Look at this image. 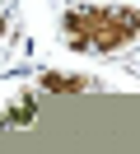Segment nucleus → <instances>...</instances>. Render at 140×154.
I'll return each mask as SVG.
<instances>
[{
  "label": "nucleus",
  "instance_id": "obj_3",
  "mask_svg": "<svg viewBox=\"0 0 140 154\" xmlns=\"http://www.w3.org/2000/svg\"><path fill=\"white\" fill-rule=\"evenodd\" d=\"M37 117V94H19V103H14V112H9V122L14 126H28Z\"/></svg>",
  "mask_w": 140,
  "mask_h": 154
},
{
  "label": "nucleus",
  "instance_id": "obj_4",
  "mask_svg": "<svg viewBox=\"0 0 140 154\" xmlns=\"http://www.w3.org/2000/svg\"><path fill=\"white\" fill-rule=\"evenodd\" d=\"M5 33H9V19H5V10H0V38H5Z\"/></svg>",
  "mask_w": 140,
  "mask_h": 154
},
{
  "label": "nucleus",
  "instance_id": "obj_1",
  "mask_svg": "<svg viewBox=\"0 0 140 154\" xmlns=\"http://www.w3.org/2000/svg\"><path fill=\"white\" fill-rule=\"evenodd\" d=\"M140 33V10H131V5H112V14L103 23H93V33H89V42H93V51H103V56H112V51H121L131 38Z\"/></svg>",
  "mask_w": 140,
  "mask_h": 154
},
{
  "label": "nucleus",
  "instance_id": "obj_2",
  "mask_svg": "<svg viewBox=\"0 0 140 154\" xmlns=\"http://www.w3.org/2000/svg\"><path fill=\"white\" fill-rule=\"evenodd\" d=\"M89 79L84 75H56V70H42V94H84Z\"/></svg>",
  "mask_w": 140,
  "mask_h": 154
}]
</instances>
